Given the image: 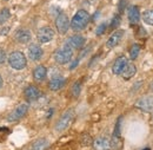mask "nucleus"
<instances>
[{
	"label": "nucleus",
	"mask_w": 153,
	"mask_h": 150,
	"mask_svg": "<svg viewBox=\"0 0 153 150\" xmlns=\"http://www.w3.org/2000/svg\"><path fill=\"white\" fill-rule=\"evenodd\" d=\"M90 19H91V17H90V14H88L87 11H85V10H79L76 14H74V17L72 18V20H71L70 26H71V28H72L73 31H76V32L82 31V30L88 25Z\"/></svg>",
	"instance_id": "f257e3e1"
},
{
	"label": "nucleus",
	"mask_w": 153,
	"mask_h": 150,
	"mask_svg": "<svg viewBox=\"0 0 153 150\" xmlns=\"http://www.w3.org/2000/svg\"><path fill=\"white\" fill-rule=\"evenodd\" d=\"M7 60H8V64L12 69L14 70H22L26 68L27 65V59L26 57L24 56V53H21L19 51H14L12 52L10 56L7 57Z\"/></svg>",
	"instance_id": "f03ea898"
},
{
	"label": "nucleus",
	"mask_w": 153,
	"mask_h": 150,
	"mask_svg": "<svg viewBox=\"0 0 153 150\" xmlns=\"http://www.w3.org/2000/svg\"><path fill=\"white\" fill-rule=\"evenodd\" d=\"M73 117H74V110L73 109L66 110L65 112L60 116V118L58 119L57 124H56V130L58 132L65 131L71 125V123L73 121Z\"/></svg>",
	"instance_id": "7ed1b4c3"
},
{
	"label": "nucleus",
	"mask_w": 153,
	"mask_h": 150,
	"mask_svg": "<svg viewBox=\"0 0 153 150\" xmlns=\"http://www.w3.org/2000/svg\"><path fill=\"white\" fill-rule=\"evenodd\" d=\"M72 57H73V50L71 47H68L67 45L60 47L54 53V59H56V62H57L58 64H60V65H65L68 62H71Z\"/></svg>",
	"instance_id": "20e7f679"
},
{
	"label": "nucleus",
	"mask_w": 153,
	"mask_h": 150,
	"mask_svg": "<svg viewBox=\"0 0 153 150\" xmlns=\"http://www.w3.org/2000/svg\"><path fill=\"white\" fill-rule=\"evenodd\" d=\"M27 111H28V104L27 103H21V104H19L12 112L8 115L7 119L10 122H17V121L21 119L27 113Z\"/></svg>",
	"instance_id": "39448f33"
},
{
	"label": "nucleus",
	"mask_w": 153,
	"mask_h": 150,
	"mask_svg": "<svg viewBox=\"0 0 153 150\" xmlns=\"http://www.w3.org/2000/svg\"><path fill=\"white\" fill-rule=\"evenodd\" d=\"M56 27H57L58 32L60 34H65L67 33L68 28H70V20L68 17L65 13H59L56 18Z\"/></svg>",
	"instance_id": "423d86ee"
},
{
	"label": "nucleus",
	"mask_w": 153,
	"mask_h": 150,
	"mask_svg": "<svg viewBox=\"0 0 153 150\" xmlns=\"http://www.w3.org/2000/svg\"><path fill=\"white\" fill-rule=\"evenodd\" d=\"M37 38H38V40L41 44L50 43L54 38V31L51 27H48V26L41 27V28H39L38 32H37Z\"/></svg>",
	"instance_id": "0eeeda50"
},
{
	"label": "nucleus",
	"mask_w": 153,
	"mask_h": 150,
	"mask_svg": "<svg viewBox=\"0 0 153 150\" xmlns=\"http://www.w3.org/2000/svg\"><path fill=\"white\" fill-rule=\"evenodd\" d=\"M135 106L145 112L153 111V96H146L135 102Z\"/></svg>",
	"instance_id": "6e6552de"
},
{
	"label": "nucleus",
	"mask_w": 153,
	"mask_h": 150,
	"mask_svg": "<svg viewBox=\"0 0 153 150\" xmlns=\"http://www.w3.org/2000/svg\"><path fill=\"white\" fill-rule=\"evenodd\" d=\"M85 43H86L85 37H82L80 34H74V36L70 37V39L66 41V45L68 47H71L72 50H80L84 47Z\"/></svg>",
	"instance_id": "1a4fd4ad"
},
{
	"label": "nucleus",
	"mask_w": 153,
	"mask_h": 150,
	"mask_svg": "<svg viewBox=\"0 0 153 150\" xmlns=\"http://www.w3.org/2000/svg\"><path fill=\"white\" fill-rule=\"evenodd\" d=\"M124 34H125V31H124V30H117L115 32H113V33L111 34V37L108 38L107 41H106V47L113 49L114 46H117V45L120 43L121 38L124 37Z\"/></svg>",
	"instance_id": "9d476101"
},
{
	"label": "nucleus",
	"mask_w": 153,
	"mask_h": 150,
	"mask_svg": "<svg viewBox=\"0 0 153 150\" xmlns=\"http://www.w3.org/2000/svg\"><path fill=\"white\" fill-rule=\"evenodd\" d=\"M127 63H128V60H127V58L125 56L118 57V58L115 59L113 66H112V72H113L114 75H121L123 71H124V69L126 68Z\"/></svg>",
	"instance_id": "9b49d317"
},
{
	"label": "nucleus",
	"mask_w": 153,
	"mask_h": 150,
	"mask_svg": "<svg viewBox=\"0 0 153 150\" xmlns=\"http://www.w3.org/2000/svg\"><path fill=\"white\" fill-rule=\"evenodd\" d=\"M93 149L94 150H111V142L107 137H104V136H100L96 138L93 142Z\"/></svg>",
	"instance_id": "f8f14e48"
},
{
	"label": "nucleus",
	"mask_w": 153,
	"mask_h": 150,
	"mask_svg": "<svg viewBox=\"0 0 153 150\" xmlns=\"http://www.w3.org/2000/svg\"><path fill=\"white\" fill-rule=\"evenodd\" d=\"M24 94H25V98H26L28 102H34V100H37L38 98H40L41 92L39 91L38 88H36V86H33V85H30V86H27V88L25 89Z\"/></svg>",
	"instance_id": "ddd939ff"
},
{
	"label": "nucleus",
	"mask_w": 153,
	"mask_h": 150,
	"mask_svg": "<svg viewBox=\"0 0 153 150\" xmlns=\"http://www.w3.org/2000/svg\"><path fill=\"white\" fill-rule=\"evenodd\" d=\"M42 55H44V51H42V49H41L39 45H37V44L30 45V47H28V57H30L33 62L40 60Z\"/></svg>",
	"instance_id": "4468645a"
},
{
	"label": "nucleus",
	"mask_w": 153,
	"mask_h": 150,
	"mask_svg": "<svg viewBox=\"0 0 153 150\" xmlns=\"http://www.w3.org/2000/svg\"><path fill=\"white\" fill-rule=\"evenodd\" d=\"M65 84H66V79H65L64 77H61V76H57V77H53V78L50 80L48 88H50V90H52V91H58V90H60Z\"/></svg>",
	"instance_id": "2eb2a0df"
},
{
	"label": "nucleus",
	"mask_w": 153,
	"mask_h": 150,
	"mask_svg": "<svg viewBox=\"0 0 153 150\" xmlns=\"http://www.w3.org/2000/svg\"><path fill=\"white\" fill-rule=\"evenodd\" d=\"M31 39H32V36L28 30H19L16 33V40L20 44H27L31 41Z\"/></svg>",
	"instance_id": "dca6fc26"
},
{
	"label": "nucleus",
	"mask_w": 153,
	"mask_h": 150,
	"mask_svg": "<svg viewBox=\"0 0 153 150\" xmlns=\"http://www.w3.org/2000/svg\"><path fill=\"white\" fill-rule=\"evenodd\" d=\"M128 20H130V24L132 25L137 24L140 20V12L138 6H131L128 8Z\"/></svg>",
	"instance_id": "f3484780"
},
{
	"label": "nucleus",
	"mask_w": 153,
	"mask_h": 150,
	"mask_svg": "<svg viewBox=\"0 0 153 150\" xmlns=\"http://www.w3.org/2000/svg\"><path fill=\"white\" fill-rule=\"evenodd\" d=\"M46 76H47V70H46V68H45L44 65L37 66V68L34 69V71H33V77H34V79L38 80V82L44 80V79L46 78Z\"/></svg>",
	"instance_id": "a211bd4d"
},
{
	"label": "nucleus",
	"mask_w": 153,
	"mask_h": 150,
	"mask_svg": "<svg viewBox=\"0 0 153 150\" xmlns=\"http://www.w3.org/2000/svg\"><path fill=\"white\" fill-rule=\"evenodd\" d=\"M135 72H137V68H135V65L132 64V63H127V65H126V68L124 69V71H123V77H124V79H131L134 75H135Z\"/></svg>",
	"instance_id": "6ab92c4d"
},
{
	"label": "nucleus",
	"mask_w": 153,
	"mask_h": 150,
	"mask_svg": "<svg viewBox=\"0 0 153 150\" xmlns=\"http://www.w3.org/2000/svg\"><path fill=\"white\" fill-rule=\"evenodd\" d=\"M48 147V142L46 138H39L33 144H32V150H45Z\"/></svg>",
	"instance_id": "aec40b11"
},
{
	"label": "nucleus",
	"mask_w": 153,
	"mask_h": 150,
	"mask_svg": "<svg viewBox=\"0 0 153 150\" xmlns=\"http://www.w3.org/2000/svg\"><path fill=\"white\" fill-rule=\"evenodd\" d=\"M143 20L145 24L153 26V10H146L143 13Z\"/></svg>",
	"instance_id": "412c9836"
},
{
	"label": "nucleus",
	"mask_w": 153,
	"mask_h": 150,
	"mask_svg": "<svg viewBox=\"0 0 153 150\" xmlns=\"http://www.w3.org/2000/svg\"><path fill=\"white\" fill-rule=\"evenodd\" d=\"M139 53H140V46L138 44H134L133 46L131 47V50H130V57H131V59L132 60L137 59V57L139 56Z\"/></svg>",
	"instance_id": "4be33fe9"
},
{
	"label": "nucleus",
	"mask_w": 153,
	"mask_h": 150,
	"mask_svg": "<svg viewBox=\"0 0 153 150\" xmlns=\"http://www.w3.org/2000/svg\"><path fill=\"white\" fill-rule=\"evenodd\" d=\"M10 10L8 8H2L1 11H0V25L1 24H4L5 21H7L8 19H10Z\"/></svg>",
	"instance_id": "5701e85b"
},
{
	"label": "nucleus",
	"mask_w": 153,
	"mask_h": 150,
	"mask_svg": "<svg viewBox=\"0 0 153 150\" xmlns=\"http://www.w3.org/2000/svg\"><path fill=\"white\" fill-rule=\"evenodd\" d=\"M80 91H81V85H80V82H76L72 88H71V94L73 97H78L80 94Z\"/></svg>",
	"instance_id": "b1692460"
},
{
	"label": "nucleus",
	"mask_w": 153,
	"mask_h": 150,
	"mask_svg": "<svg viewBox=\"0 0 153 150\" xmlns=\"http://www.w3.org/2000/svg\"><path fill=\"white\" fill-rule=\"evenodd\" d=\"M106 28H107V24H106V22L100 24V25L97 27L96 34H97V36H101V34H104V33L106 32Z\"/></svg>",
	"instance_id": "393cba45"
},
{
	"label": "nucleus",
	"mask_w": 153,
	"mask_h": 150,
	"mask_svg": "<svg viewBox=\"0 0 153 150\" xmlns=\"http://www.w3.org/2000/svg\"><path fill=\"white\" fill-rule=\"evenodd\" d=\"M120 21H121L120 14H115L114 17H113V19H112V21H111V28H117L119 26Z\"/></svg>",
	"instance_id": "a878e982"
},
{
	"label": "nucleus",
	"mask_w": 153,
	"mask_h": 150,
	"mask_svg": "<svg viewBox=\"0 0 153 150\" xmlns=\"http://www.w3.org/2000/svg\"><path fill=\"white\" fill-rule=\"evenodd\" d=\"M92 138L88 136V135H84L82 137H81V144L82 146H90V144H92Z\"/></svg>",
	"instance_id": "bb28decb"
},
{
	"label": "nucleus",
	"mask_w": 153,
	"mask_h": 150,
	"mask_svg": "<svg viewBox=\"0 0 153 150\" xmlns=\"http://www.w3.org/2000/svg\"><path fill=\"white\" fill-rule=\"evenodd\" d=\"M7 59V56H6V52L2 50V49H0V64H2V63H5V60Z\"/></svg>",
	"instance_id": "cd10ccee"
},
{
	"label": "nucleus",
	"mask_w": 153,
	"mask_h": 150,
	"mask_svg": "<svg viewBox=\"0 0 153 150\" xmlns=\"http://www.w3.org/2000/svg\"><path fill=\"white\" fill-rule=\"evenodd\" d=\"M126 2H127V0H120V2H119V11H120V12H123V11L125 10Z\"/></svg>",
	"instance_id": "c85d7f7f"
},
{
	"label": "nucleus",
	"mask_w": 153,
	"mask_h": 150,
	"mask_svg": "<svg viewBox=\"0 0 153 150\" xmlns=\"http://www.w3.org/2000/svg\"><path fill=\"white\" fill-rule=\"evenodd\" d=\"M78 63H79V59L74 60V62L71 64V66H70V70H74V69L76 68V65H78Z\"/></svg>",
	"instance_id": "c756f323"
},
{
	"label": "nucleus",
	"mask_w": 153,
	"mask_h": 150,
	"mask_svg": "<svg viewBox=\"0 0 153 150\" xmlns=\"http://www.w3.org/2000/svg\"><path fill=\"white\" fill-rule=\"evenodd\" d=\"M2 86V78H1V76H0V88Z\"/></svg>",
	"instance_id": "7c9ffc66"
},
{
	"label": "nucleus",
	"mask_w": 153,
	"mask_h": 150,
	"mask_svg": "<svg viewBox=\"0 0 153 150\" xmlns=\"http://www.w3.org/2000/svg\"><path fill=\"white\" fill-rule=\"evenodd\" d=\"M5 1H7V0H5Z\"/></svg>",
	"instance_id": "2f4dec72"
}]
</instances>
